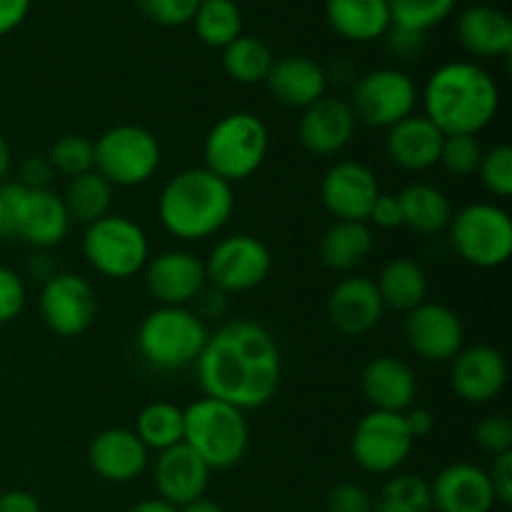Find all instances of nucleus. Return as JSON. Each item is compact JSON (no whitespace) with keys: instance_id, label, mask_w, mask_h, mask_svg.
Returning a JSON list of instances; mask_svg holds the SVG:
<instances>
[{"instance_id":"obj_1","label":"nucleus","mask_w":512,"mask_h":512,"mask_svg":"<svg viewBox=\"0 0 512 512\" xmlns=\"http://www.w3.org/2000/svg\"><path fill=\"white\" fill-rule=\"evenodd\" d=\"M195 373L205 398L248 413L273 403L283 378V358L265 325L238 318L210 333Z\"/></svg>"},{"instance_id":"obj_2","label":"nucleus","mask_w":512,"mask_h":512,"mask_svg":"<svg viewBox=\"0 0 512 512\" xmlns=\"http://www.w3.org/2000/svg\"><path fill=\"white\" fill-rule=\"evenodd\" d=\"M420 100L443 135H478L498 115L500 88L483 65L453 60L430 75Z\"/></svg>"},{"instance_id":"obj_3","label":"nucleus","mask_w":512,"mask_h":512,"mask_svg":"<svg viewBox=\"0 0 512 512\" xmlns=\"http://www.w3.org/2000/svg\"><path fill=\"white\" fill-rule=\"evenodd\" d=\"M235 210L233 185L208 168H188L165 183L158 218L178 240H205L228 225Z\"/></svg>"},{"instance_id":"obj_4","label":"nucleus","mask_w":512,"mask_h":512,"mask_svg":"<svg viewBox=\"0 0 512 512\" xmlns=\"http://www.w3.org/2000/svg\"><path fill=\"white\" fill-rule=\"evenodd\" d=\"M183 420V443L210 470L233 468L248 453L250 425L243 410L215 398H200L183 410Z\"/></svg>"},{"instance_id":"obj_5","label":"nucleus","mask_w":512,"mask_h":512,"mask_svg":"<svg viewBox=\"0 0 512 512\" xmlns=\"http://www.w3.org/2000/svg\"><path fill=\"white\" fill-rule=\"evenodd\" d=\"M210 330L203 315L190 308L158 305L138 328V353L155 370H183L198 363Z\"/></svg>"},{"instance_id":"obj_6","label":"nucleus","mask_w":512,"mask_h":512,"mask_svg":"<svg viewBox=\"0 0 512 512\" xmlns=\"http://www.w3.org/2000/svg\"><path fill=\"white\" fill-rule=\"evenodd\" d=\"M270 150V133L263 118L248 110L228 113L210 128L203 143V160L210 173L225 183L253 178Z\"/></svg>"},{"instance_id":"obj_7","label":"nucleus","mask_w":512,"mask_h":512,"mask_svg":"<svg viewBox=\"0 0 512 512\" xmlns=\"http://www.w3.org/2000/svg\"><path fill=\"white\" fill-rule=\"evenodd\" d=\"M450 245L468 265L493 270L512 255V218L495 203H470L453 213L448 225Z\"/></svg>"},{"instance_id":"obj_8","label":"nucleus","mask_w":512,"mask_h":512,"mask_svg":"<svg viewBox=\"0 0 512 512\" xmlns=\"http://www.w3.org/2000/svg\"><path fill=\"white\" fill-rule=\"evenodd\" d=\"M5 208V235H15L33 248L48 250L65 240L70 215L63 198L50 188L28 190L20 183H0Z\"/></svg>"},{"instance_id":"obj_9","label":"nucleus","mask_w":512,"mask_h":512,"mask_svg":"<svg viewBox=\"0 0 512 512\" xmlns=\"http://www.w3.org/2000/svg\"><path fill=\"white\" fill-rule=\"evenodd\" d=\"M163 150L143 125H115L95 140V170L113 188H135L158 173Z\"/></svg>"},{"instance_id":"obj_10","label":"nucleus","mask_w":512,"mask_h":512,"mask_svg":"<svg viewBox=\"0 0 512 512\" xmlns=\"http://www.w3.org/2000/svg\"><path fill=\"white\" fill-rule=\"evenodd\" d=\"M83 255L105 278L125 280L148 265L150 240L135 220L110 213L85 228Z\"/></svg>"},{"instance_id":"obj_11","label":"nucleus","mask_w":512,"mask_h":512,"mask_svg":"<svg viewBox=\"0 0 512 512\" xmlns=\"http://www.w3.org/2000/svg\"><path fill=\"white\" fill-rule=\"evenodd\" d=\"M418 100V85L405 70L378 68L355 80L348 105L358 123L388 130L413 115Z\"/></svg>"},{"instance_id":"obj_12","label":"nucleus","mask_w":512,"mask_h":512,"mask_svg":"<svg viewBox=\"0 0 512 512\" xmlns=\"http://www.w3.org/2000/svg\"><path fill=\"white\" fill-rule=\"evenodd\" d=\"M273 270V253L260 238L235 233L220 240L205 260V278L225 295L260 288Z\"/></svg>"},{"instance_id":"obj_13","label":"nucleus","mask_w":512,"mask_h":512,"mask_svg":"<svg viewBox=\"0 0 512 512\" xmlns=\"http://www.w3.org/2000/svg\"><path fill=\"white\" fill-rule=\"evenodd\" d=\"M415 440L405 428L403 413L370 410L355 425L350 438L353 460L373 475H393L413 453Z\"/></svg>"},{"instance_id":"obj_14","label":"nucleus","mask_w":512,"mask_h":512,"mask_svg":"<svg viewBox=\"0 0 512 512\" xmlns=\"http://www.w3.org/2000/svg\"><path fill=\"white\" fill-rule=\"evenodd\" d=\"M38 308L50 333L60 338H78L95 323L98 295L83 275L53 273L40 290Z\"/></svg>"},{"instance_id":"obj_15","label":"nucleus","mask_w":512,"mask_h":512,"mask_svg":"<svg viewBox=\"0 0 512 512\" xmlns=\"http://www.w3.org/2000/svg\"><path fill=\"white\" fill-rule=\"evenodd\" d=\"M405 340L425 363H450L465 345V325L443 303H420L405 318Z\"/></svg>"},{"instance_id":"obj_16","label":"nucleus","mask_w":512,"mask_h":512,"mask_svg":"<svg viewBox=\"0 0 512 512\" xmlns=\"http://www.w3.org/2000/svg\"><path fill=\"white\" fill-rule=\"evenodd\" d=\"M383 193L373 170L358 160L333 163L320 183V200L335 220L368 223V215L378 195Z\"/></svg>"},{"instance_id":"obj_17","label":"nucleus","mask_w":512,"mask_h":512,"mask_svg":"<svg viewBox=\"0 0 512 512\" xmlns=\"http://www.w3.org/2000/svg\"><path fill=\"white\" fill-rule=\"evenodd\" d=\"M508 383L505 355L493 345H470L450 360V385L470 405H488Z\"/></svg>"},{"instance_id":"obj_18","label":"nucleus","mask_w":512,"mask_h":512,"mask_svg":"<svg viewBox=\"0 0 512 512\" xmlns=\"http://www.w3.org/2000/svg\"><path fill=\"white\" fill-rule=\"evenodd\" d=\"M143 270L148 293L160 305L188 308L208 285L205 263L188 250H165L150 258Z\"/></svg>"},{"instance_id":"obj_19","label":"nucleus","mask_w":512,"mask_h":512,"mask_svg":"<svg viewBox=\"0 0 512 512\" xmlns=\"http://www.w3.org/2000/svg\"><path fill=\"white\" fill-rule=\"evenodd\" d=\"M355 125L358 120H355L348 100L323 95L300 115V145L315 158H333L340 150L348 148L355 135Z\"/></svg>"},{"instance_id":"obj_20","label":"nucleus","mask_w":512,"mask_h":512,"mask_svg":"<svg viewBox=\"0 0 512 512\" xmlns=\"http://www.w3.org/2000/svg\"><path fill=\"white\" fill-rule=\"evenodd\" d=\"M210 473L213 470L203 463L195 450H190L185 443L173 445V448L158 453V460H155L153 478L158 498L173 508H183V505L203 498L210 483Z\"/></svg>"},{"instance_id":"obj_21","label":"nucleus","mask_w":512,"mask_h":512,"mask_svg":"<svg viewBox=\"0 0 512 512\" xmlns=\"http://www.w3.org/2000/svg\"><path fill=\"white\" fill-rule=\"evenodd\" d=\"M383 313L385 305L375 280L353 275V278L340 280L330 290L328 318L338 333L350 335V338L370 333L373 328H378Z\"/></svg>"},{"instance_id":"obj_22","label":"nucleus","mask_w":512,"mask_h":512,"mask_svg":"<svg viewBox=\"0 0 512 512\" xmlns=\"http://www.w3.org/2000/svg\"><path fill=\"white\" fill-rule=\"evenodd\" d=\"M88 463L105 483H133L148 470L150 450L140 443L135 430L108 428L90 443Z\"/></svg>"},{"instance_id":"obj_23","label":"nucleus","mask_w":512,"mask_h":512,"mask_svg":"<svg viewBox=\"0 0 512 512\" xmlns=\"http://www.w3.org/2000/svg\"><path fill=\"white\" fill-rule=\"evenodd\" d=\"M360 390L373 410L405 413L418 398V375L413 365L393 355H378L370 360L360 375Z\"/></svg>"},{"instance_id":"obj_24","label":"nucleus","mask_w":512,"mask_h":512,"mask_svg":"<svg viewBox=\"0 0 512 512\" xmlns=\"http://www.w3.org/2000/svg\"><path fill=\"white\" fill-rule=\"evenodd\" d=\"M435 512H490L495 495L488 470L473 463H453L440 470L430 483Z\"/></svg>"},{"instance_id":"obj_25","label":"nucleus","mask_w":512,"mask_h":512,"mask_svg":"<svg viewBox=\"0 0 512 512\" xmlns=\"http://www.w3.org/2000/svg\"><path fill=\"white\" fill-rule=\"evenodd\" d=\"M445 135L425 115H408L388 128L385 153L405 173H423L438 165Z\"/></svg>"},{"instance_id":"obj_26","label":"nucleus","mask_w":512,"mask_h":512,"mask_svg":"<svg viewBox=\"0 0 512 512\" xmlns=\"http://www.w3.org/2000/svg\"><path fill=\"white\" fill-rule=\"evenodd\" d=\"M455 35L463 50L475 58H508L512 23L508 13L490 3H475L458 15Z\"/></svg>"},{"instance_id":"obj_27","label":"nucleus","mask_w":512,"mask_h":512,"mask_svg":"<svg viewBox=\"0 0 512 512\" xmlns=\"http://www.w3.org/2000/svg\"><path fill=\"white\" fill-rule=\"evenodd\" d=\"M265 85L278 103L305 110L328 95V73L308 55H288L275 60Z\"/></svg>"},{"instance_id":"obj_28","label":"nucleus","mask_w":512,"mask_h":512,"mask_svg":"<svg viewBox=\"0 0 512 512\" xmlns=\"http://www.w3.org/2000/svg\"><path fill=\"white\" fill-rule=\"evenodd\" d=\"M325 20L350 43H373L393 25L388 0H325Z\"/></svg>"},{"instance_id":"obj_29","label":"nucleus","mask_w":512,"mask_h":512,"mask_svg":"<svg viewBox=\"0 0 512 512\" xmlns=\"http://www.w3.org/2000/svg\"><path fill=\"white\" fill-rule=\"evenodd\" d=\"M375 248L370 223L335 220L320 238V260L335 273H350L370 258Z\"/></svg>"},{"instance_id":"obj_30","label":"nucleus","mask_w":512,"mask_h":512,"mask_svg":"<svg viewBox=\"0 0 512 512\" xmlns=\"http://www.w3.org/2000/svg\"><path fill=\"white\" fill-rule=\"evenodd\" d=\"M403 210V228L418 235L443 233L453 218V205L448 195L433 183H413L398 193Z\"/></svg>"},{"instance_id":"obj_31","label":"nucleus","mask_w":512,"mask_h":512,"mask_svg":"<svg viewBox=\"0 0 512 512\" xmlns=\"http://www.w3.org/2000/svg\"><path fill=\"white\" fill-rule=\"evenodd\" d=\"M375 285H378L385 308H393L398 313H410L428 298V275L423 265L415 263L413 258L388 260Z\"/></svg>"},{"instance_id":"obj_32","label":"nucleus","mask_w":512,"mask_h":512,"mask_svg":"<svg viewBox=\"0 0 512 512\" xmlns=\"http://www.w3.org/2000/svg\"><path fill=\"white\" fill-rule=\"evenodd\" d=\"M113 185L98 173V170H90V173L78 175V178H70L65 185L63 198L65 210L70 215V223H83L90 225L95 220L110 215L113 208Z\"/></svg>"},{"instance_id":"obj_33","label":"nucleus","mask_w":512,"mask_h":512,"mask_svg":"<svg viewBox=\"0 0 512 512\" xmlns=\"http://www.w3.org/2000/svg\"><path fill=\"white\" fill-rule=\"evenodd\" d=\"M275 63L273 48L255 35H240L223 48V70L240 85L265 83Z\"/></svg>"},{"instance_id":"obj_34","label":"nucleus","mask_w":512,"mask_h":512,"mask_svg":"<svg viewBox=\"0 0 512 512\" xmlns=\"http://www.w3.org/2000/svg\"><path fill=\"white\" fill-rule=\"evenodd\" d=\"M183 428V408L165 403V400L148 403L135 418V435L140 438V443L158 453L183 443Z\"/></svg>"},{"instance_id":"obj_35","label":"nucleus","mask_w":512,"mask_h":512,"mask_svg":"<svg viewBox=\"0 0 512 512\" xmlns=\"http://www.w3.org/2000/svg\"><path fill=\"white\" fill-rule=\"evenodd\" d=\"M193 28L208 48H220L243 35V13L235 0H200Z\"/></svg>"},{"instance_id":"obj_36","label":"nucleus","mask_w":512,"mask_h":512,"mask_svg":"<svg viewBox=\"0 0 512 512\" xmlns=\"http://www.w3.org/2000/svg\"><path fill=\"white\" fill-rule=\"evenodd\" d=\"M373 512H435L430 483L423 475H393L373 498Z\"/></svg>"},{"instance_id":"obj_37","label":"nucleus","mask_w":512,"mask_h":512,"mask_svg":"<svg viewBox=\"0 0 512 512\" xmlns=\"http://www.w3.org/2000/svg\"><path fill=\"white\" fill-rule=\"evenodd\" d=\"M458 0H388L393 25L428 33L453 15Z\"/></svg>"},{"instance_id":"obj_38","label":"nucleus","mask_w":512,"mask_h":512,"mask_svg":"<svg viewBox=\"0 0 512 512\" xmlns=\"http://www.w3.org/2000/svg\"><path fill=\"white\" fill-rule=\"evenodd\" d=\"M55 173L65 178H78V175L95 170V143L80 133L60 135L53 143L48 155Z\"/></svg>"},{"instance_id":"obj_39","label":"nucleus","mask_w":512,"mask_h":512,"mask_svg":"<svg viewBox=\"0 0 512 512\" xmlns=\"http://www.w3.org/2000/svg\"><path fill=\"white\" fill-rule=\"evenodd\" d=\"M478 175L483 188L495 198H510L512 195V148L508 143L493 145L483 150Z\"/></svg>"},{"instance_id":"obj_40","label":"nucleus","mask_w":512,"mask_h":512,"mask_svg":"<svg viewBox=\"0 0 512 512\" xmlns=\"http://www.w3.org/2000/svg\"><path fill=\"white\" fill-rule=\"evenodd\" d=\"M480 158H483V148L475 135H445L438 165H443L445 173L455 178H468L478 173Z\"/></svg>"},{"instance_id":"obj_41","label":"nucleus","mask_w":512,"mask_h":512,"mask_svg":"<svg viewBox=\"0 0 512 512\" xmlns=\"http://www.w3.org/2000/svg\"><path fill=\"white\" fill-rule=\"evenodd\" d=\"M140 13L163 28H180L193 23L200 0H135Z\"/></svg>"},{"instance_id":"obj_42","label":"nucleus","mask_w":512,"mask_h":512,"mask_svg":"<svg viewBox=\"0 0 512 512\" xmlns=\"http://www.w3.org/2000/svg\"><path fill=\"white\" fill-rule=\"evenodd\" d=\"M475 443L490 458L512 450V420L505 413L485 415L475 428Z\"/></svg>"},{"instance_id":"obj_43","label":"nucleus","mask_w":512,"mask_h":512,"mask_svg":"<svg viewBox=\"0 0 512 512\" xmlns=\"http://www.w3.org/2000/svg\"><path fill=\"white\" fill-rule=\"evenodd\" d=\"M25 308V285L15 270L0 265V325H8L23 313Z\"/></svg>"},{"instance_id":"obj_44","label":"nucleus","mask_w":512,"mask_h":512,"mask_svg":"<svg viewBox=\"0 0 512 512\" xmlns=\"http://www.w3.org/2000/svg\"><path fill=\"white\" fill-rule=\"evenodd\" d=\"M328 512H373V498L368 490L358 483L335 485L325 500Z\"/></svg>"},{"instance_id":"obj_45","label":"nucleus","mask_w":512,"mask_h":512,"mask_svg":"<svg viewBox=\"0 0 512 512\" xmlns=\"http://www.w3.org/2000/svg\"><path fill=\"white\" fill-rule=\"evenodd\" d=\"M383 40L388 53L395 55L398 60L418 58L425 48V33L403 28V25H390L388 33L383 35Z\"/></svg>"},{"instance_id":"obj_46","label":"nucleus","mask_w":512,"mask_h":512,"mask_svg":"<svg viewBox=\"0 0 512 512\" xmlns=\"http://www.w3.org/2000/svg\"><path fill=\"white\" fill-rule=\"evenodd\" d=\"M368 223L380 230H398L403 228V210H400L398 195L380 193L368 215Z\"/></svg>"},{"instance_id":"obj_47","label":"nucleus","mask_w":512,"mask_h":512,"mask_svg":"<svg viewBox=\"0 0 512 512\" xmlns=\"http://www.w3.org/2000/svg\"><path fill=\"white\" fill-rule=\"evenodd\" d=\"M490 488H493L495 503H500L503 508H508L512 503V450L510 453L498 455L493 458V468L488 470Z\"/></svg>"},{"instance_id":"obj_48","label":"nucleus","mask_w":512,"mask_h":512,"mask_svg":"<svg viewBox=\"0 0 512 512\" xmlns=\"http://www.w3.org/2000/svg\"><path fill=\"white\" fill-rule=\"evenodd\" d=\"M53 173L55 170L48 158H43V155H30V158H25L23 163H20L18 183L28 190H43L48 188L50 180H53Z\"/></svg>"},{"instance_id":"obj_49","label":"nucleus","mask_w":512,"mask_h":512,"mask_svg":"<svg viewBox=\"0 0 512 512\" xmlns=\"http://www.w3.org/2000/svg\"><path fill=\"white\" fill-rule=\"evenodd\" d=\"M33 0H0V38L23 25Z\"/></svg>"},{"instance_id":"obj_50","label":"nucleus","mask_w":512,"mask_h":512,"mask_svg":"<svg viewBox=\"0 0 512 512\" xmlns=\"http://www.w3.org/2000/svg\"><path fill=\"white\" fill-rule=\"evenodd\" d=\"M403 420L413 440L428 438V435L435 430V415L430 413L428 408H420V405H413V408L405 410Z\"/></svg>"},{"instance_id":"obj_51","label":"nucleus","mask_w":512,"mask_h":512,"mask_svg":"<svg viewBox=\"0 0 512 512\" xmlns=\"http://www.w3.org/2000/svg\"><path fill=\"white\" fill-rule=\"evenodd\" d=\"M0 512H43V508L28 490H5L0 493Z\"/></svg>"},{"instance_id":"obj_52","label":"nucleus","mask_w":512,"mask_h":512,"mask_svg":"<svg viewBox=\"0 0 512 512\" xmlns=\"http://www.w3.org/2000/svg\"><path fill=\"white\" fill-rule=\"evenodd\" d=\"M128 512H178V508H173V505H168L160 498H150V500H140V503L133 505Z\"/></svg>"},{"instance_id":"obj_53","label":"nucleus","mask_w":512,"mask_h":512,"mask_svg":"<svg viewBox=\"0 0 512 512\" xmlns=\"http://www.w3.org/2000/svg\"><path fill=\"white\" fill-rule=\"evenodd\" d=\"M178 512H225L223 508H220V503H215V500L210 498H198L193 500V503L183 505V508H178Z\"/></svg>"},{"instance_id":"obj_54","label":"nucleus","mask_w":512,"mask_h":512,"mask_svg":"<svg viewBox=\"0 0 512 512\" xmlns=\"http://www.w3.org/2000/svg\"><path fill=\"white\" fill-rule=\"evenodd\" d=\"M10 170V148L8 143H5V138L0 135V183H3V178L8 175Z\"/></svg>"},{"instance_id":"obj_55","label":"nucleus","mask_w":512,"mask_h":512,"mask_svg":"<svg viewBox=\"0 0 512 512\" xmlns=\"http://www.w3.org/2000/svg\"><path fill=\"white\" fill-rule=\"evenodd\" d=\"M0 235H5V208H3V200H0Z\"/></svg>"}]
</instances>
